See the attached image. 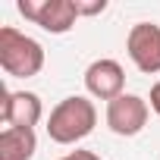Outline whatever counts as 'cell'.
<instances>
[{
    "label": "cell",
    "instance_id": "8992f818",
    "mask_svg": "<svg viewBox=\"0 0 160 160\" xmlns=\"http://www.w3.org/2000/svg\"><path fill=\"white\" fill-rule=\"evenodd\" d=\"M85 88H88V94H94V98H101V101H116L119 94H126L122 88H126V72H122V66L116 63V60H94L88 69H85Z\"/></svg>",
    "mask_w": 160,
    "mask_h": 160
},
{
    "label": "cell",
    "instance_id": "9c48e42d",
    "mask_svg": "<svg viewBox=\"0 0 160 160\" xmlns=\"http://www.w3.org/2000/svg\"><path fill=\"white\" fill-rule=\"evenodd\" d=\"M75 10H78V16H98L107 10V0H94V3H78L75 0Z\"/></svg>",
    "mask_w": 160,
    "mask_h": 160
},
{
    "label": "cell",
    "instance_id": "ba28073f",
    "mask_svg": "<svg viewBox=\"0 0 160 160\" xmlns=\"http://www.w3.org/2000/svg\"><path fill=\"white\" fill-rule=\"evenodd\" d=\"M38 151L35 129H3L0 132V160H32Z\"/></svg>",
    "mask_w": 160,
    "mask_h": 160
},
{
    "label": "cell",
    "instance_id": "7a4b0ae2",
    "mask_svg": "<svg viewBox=\"0 0 160 160\" xmlns=\"http://www.w3.org/2000/svg\"><path fill=\"white\" fill-rule=\"evenodd\" d=\"M0 69L13 78H32L44 69V47L25 32L3 25L0 28Z\"/></svg>",
    "mask_w": 160,
    "mask_h": 160
},
{
    "label": "cell",
    "instance_id": "30bf717a",
    "mask_svg": "<svg viewBox=\"0 0 160 160\" xmlns=\"http://www.w3.org/2000/svg\"><path fill=\"white\" fill-rule=\"evenodd\" d=\"M60 160H101L94 151H69L66 157H60Z\"/></svg>",
    "mask_w": 160,
    "mask_h": 160
},
{
    "label": "cell",
    "instance_id": "52a82bcc",
    "mask_svg": "<svg viewBox=\"0 0 160 160\" xmlns=\"http://www.w3.org/2000/svg\"><path fill=\"white\" fill-rule=\"evenodd\" d=\"M3 122L7 129H35L44 116V104L35 91H7L3 88Z\"/></svg>",
    "mask_w": 160,
    "mask_h": 160
},
{
    "label": "cell",
    "instance_id": "5b68a950",
    "mask_svg": "<svg viewBox=\"0 0 160 160\" xmlns=\"http://www.w3.org/2000/svg\"><path fill=\"white\" fill-rule=\"evenodd\" d=\"M126 50H129V60L141 72H148V75L160 72V25H154V22L132 25L129 38H126Z\"/></svg>",
    "mask_w": 160,
    "mask_h": 160
},
{
    "label": "cell",
    "instance_id": "8fae6325",
    "mask_svg": "<svg viewBox=\"0 0 160 160\" xmlns=\"http://www.w3.org/2000/svg\"><path fill=\"white\" fill-rule=\"evenodd\" d=\"M148 101H151V110L160 116V82H154V88H151V98H148Z\"/></svg>",
    "mask_w": 160,
    "mask_h": 160
},
{
    "label": "cell",
    "instance_id": "3957f363",
    "mask_svg": "<svg viewBox=\"0 0 160 160\" xmlns=\"http://www.w3.org/2000/svg\"><path fill=\"white\" fill-rule=\"evenodd\" d=\"M16 10L50 35H66L78 19L75 0H19Z\"/></svg>",
    "mask_w": 160,
    "mask_h": 160
},
{
    "label": "cell",
    "instance_id": "277c9868",
    "mask_svg": "<svg viewBox=\"0 0 160 160\" xmlns=\"http://www.w3.org/2000/svg\"><path fill=\"white\" fill-rule=\"evenodd\" d=\"M148 113H151V104L144 98L119 94L116 101L107 104V126H110V132H116L122 138H132L148 126Z\"/></svg>",
    "mask_w": 160,
    "mask_h": 160
},
{
    "label": "cell",
    "instance_id": "6da1fadb",
    "mask_svg": "<svg viewBox=\"0 0 160 160\" xmlns=\"http://www.w3.org/2000/svg\"><path fill=\"white\" fill-rule=\"evenodd\" d=\"M98 126V110L94 104L85 98V94H72V98H63L50 116H47V135L50 141L57 144H75L94 132Z\"/></svg>",
    "mask_w": 160,
    "mask_h": 160
}]
</instances>
